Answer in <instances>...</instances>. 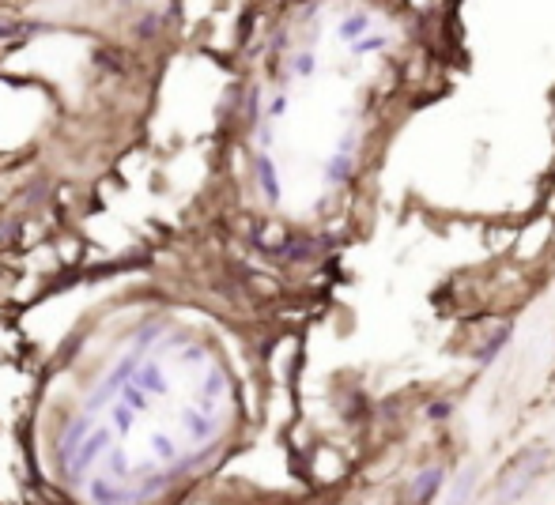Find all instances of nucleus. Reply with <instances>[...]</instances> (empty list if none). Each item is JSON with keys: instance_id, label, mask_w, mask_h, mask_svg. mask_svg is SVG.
<instances>
[{"instance_id": "nucleus-4", "label": "nucleus", "mask_w": 555, "mask_h": 505, "mask_svg": "<svg viewBox=\"0 0 555 505\" xmlns=\"http://www.w3.org/2000/svg\"><path fill=\"white\" fill-rule=\"evenodd\" d=\"M367 23H370V15H367V12H355V15H348V20L340 23V38H344V42H355V38H363Z\"/></svg>"}, {"instance_id": "nucleus-7", "label": "nucleus", "mask_w": 555, "mask_h": 505, "mask_svg": "<svg viewBox=\"0 0 555 505\" xmlns=\"http://www.w3.org/2000/svg\"><path fill=\"white\" fill-rule=\"evenodd\" d=\"M348 166H351V155H344V151H340V155H336V163L329 166V177H336V181H340V177L348 174Z\"/></svg>"}, {"instance_id": "nucleus-5", "label": "nucleus", "mask_w": 555, "mask_h": 505, "mask_svg": "<svg viewBox=\"0 0 555 505\" xmlns=\"http://www.w3.org/2000/svg\"><path fill=\"white\" fill-rule=\"evenodd\" d=\"M385 45V34H374V38H355L351 42V50L355 53H370V50H382Z\"/></svg>"}, {"instance_id": "nucleus-1", "label": "nucleus", "mask_w": 555, "mask_h": 505, "mask_svg": "<svg viewBox=\"0 0 555 505\" xmlns=\"http://www.w3.org/2000/svg\"><path fill=\"white\" fill-rule=\"evenodd\" d=\"M544 464H548V453L544 449H529V453H521V456H514V464L503 472V479H498V494L495 498L498 502H514V498H521L525 494V486H529L536 475L544 472Z\"/></svg>"}, {"instance_id": "nucleus-3", "label": "nucleus", "mask_w": 555, "mask_h": 505, "mask_svg": "<svg viewBox=\"0 0 555 505\" xmlns=\"http://www.w3.org/2000/svg\"><path fill=\"white\" fill-rule=\"evenodd\" d=\"M510 332H514L510 324H503V329H498V332H491V340H487L484 347L476 351V362H480V366H487V362H495V354L503 351L506 343H510Z\"/></svg>"}, {"instance_id": "nucleus-2", "label": "nucleus", "mask_w": 555, "mask_h": 505, "mask_svg": "<svg viewBox=\"0 0 555 505\" xmlns=\"http://www.w3.org/2000/svg\"><path fill=\"white\" fill-rule=\"evenodd\" d=\"M442 483H446V472H442V467H427V472H420V475H415V483H412L415 486V490H412L415 502H431L434 494H438Z\"/></svg>"}, {"instance_id": "nucleus-6", "label": "nucleus", "mask_w": 555, "mask_h": 505, "mask_svg": "<svg viewBox=\"0 0 555 505\" xmlns=\"http://www.w3.org/2000/svg\"><path fill=\"white\" fill-rule=\"evenodd\" d=\"M473 483H476V472H465V475L457 479V490H453L450 498H453V502H465V498H468V486H473Z\"/></svg>"}, {"instance_id": "nucleus-8", "label": "nucleus", "mask_w": 555, "mask_h": 505, "mask_svg": "<svg viewBox=\"0 0 555 505\" xmlns=\"http://www.w3.org/2000/svg\"><path fill=\"white\" fill-rule=\"evenodd\" d=\"M427 415H431V419H446V415H450V404H431Z\"/></svg>"}]
</instances>
